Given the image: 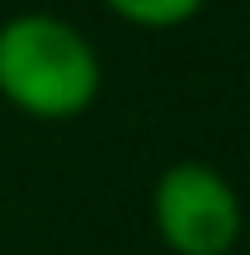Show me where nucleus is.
<instances>
[{
  "label": "nucleus",
  "instance_id": "obj_2",
  "mask_svg": "<svg viewBox=\"0 0 250 255\" xmlns=\"http://www.w3.org/2000/svg\"><path fill=\"white\" fill-rule=\"evenodd\" d=\"M151 222L166 251L175 255H232L241 241L246 213L241 194L217 165L175 161L161 170L151 189Z\"/></svg>",
  "mask_w": 250,
  "mask_h": 255
},
{
  "label": "nucleus",
  "instance_id": "obj_3",
  "mask_svg": "<svg viewBox=\"0 0 250 255\" xmlns=\"http://www.w3.org/2000/svg\"><path fill=\"white\" fill-rule=\"evenodd\" d=\"M113 19L147 33H166V28H184L189 19H198L203 0H99Z\"/></svg>",
  "mask_w": 250,
  "mask_h": 255
},
{
  "label": "nucleus",
  "instance_id": "obj_1",
  "mask_svg": "<svg viewBox=\"0 0 250 255\" xmlns=\"http://www.w3.org/2000/svg\"><path fill=\"white\" fill-rule=\"evenodd\" d=\"M104 90L94 43L62 14L19 9L0 24V100L38 123L81 119Z\"/></svg>",
  "mask_w": 250,
  "mask_h": 255
}]
</instances>
